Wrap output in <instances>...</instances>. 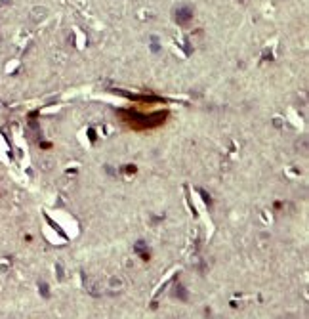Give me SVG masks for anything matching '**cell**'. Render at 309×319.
Instances as JSON below:
<instances>
[{"label":"cell","instance_id":"6da1fadb","mask_svg":"<svg viewBox=\"0 0 309 319\" xmlns=\"http://www.w3.org/2000/svg\"><path fill=\"white\" fill-rule=\"evenodd\" d=\"M193 19V8L191 6H180L178 12H176V21L180 25H187Z\"/></svg>","mask_w":309,"mask_h":319},{"label":"cell","instance_id":"7a4b0ae2","mask_svg":"<svg viewBox=\"0 0 309 319\" xmlns=\"http://www.w3.org/2000/svg\"><path fill=\"white\" fill-rule=\"evenodd\" d=\"M84 289L90 292L92 296H99V294H101V283H97L92 277H86L84 279Z\"/></svg>","mask_w":309,"mask_h":319},{"label":"cell","instance_id":"3957f363","mask_svg":"<svg viewBox=\"0 0 309 319\" xmlns=\"http://www.w3.org/2000/svg\"><path fill=\"white\" fill-rule=\"evenodd\" d=\"M109 289H111V292H118L124 289V281L120 277H111L109 279Z\"/></svg>","mask_w":309,"mask_h":319},{"label":"cell","instance_id":"277c9868","mask_svg":"<svg viewBox=\"0 0 309 319\" xmlns=\"http://www.w3.org/2000/svg\"><path fill=\"white\" fill-rule=\"evenodd\" d=\"M136 252L141 256V258H149V250H147V247H145V241H138L136 243Z\"/></svg>","mask_w":309,"mask_h":319},{"label":"cell","instance_id":"5b68a950","mask_svg":"<svg viewBox=\"0 0 309 319\" xmlns=\"http://www.w3.org/2000/svg\"><path fill=\"white\" fill-rule=\"evenodd\" d=\"M176 296H178L180 300H187V298H189V292H187V289L183 287V285L178 283V287H176Z\"/></svg>","mask_w":309,"mask_h":319},{"label":"cell","instance_id":"8992f818","mask_svg":"<svg viewBox=\"0 0 309 319\" xmlns=\"http://www.w3.org/2000/svg\"><path fill=\"white\" fill-rule=\"evenodd\" d=\"M38 291H40V294L44 296V298H50V289H48V285L44 283V281L38 283Z\"/></svg>","mask_w":309,"mask_h":319},{"label":"cell","instance_id":"52a82bcc","mask_svg":"<svg viewBox=\"0 0 309 319\" xmlns=\"http://www.w3.org/2000/svg\"><path fill=\"white\" fill-rule=\"evenodd\" d=\"M56 269H57V279H59V281H63V269H61V266H59V264L56 266Z\"/></svg>","mask_w":309,"mask_h":319},{"label":"cell","instance_id":"ba28073f","mask_svg":"<svg viewBox=\"0 0 309 319\" xmlns=\"http://www.w3.org/2000/svg\"><path fill=\"white\" fill-rule=\"evenodd\" d=\"M281 319H292V317H281Z\"/></svg>","mask_w":309,"mask_h":319}]
</instances>
